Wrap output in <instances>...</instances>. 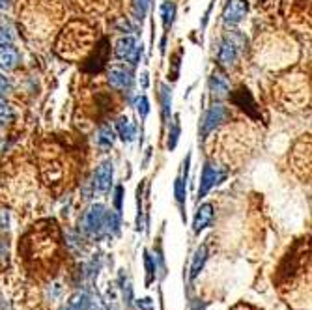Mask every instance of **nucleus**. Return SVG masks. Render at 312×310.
<instances>
[{"label":"nucleus","instance_id":"obj_1","mask_svg":"<svg viewBox=\"0 0 312 310\" xmlns=\"http://www.w3.org/2000/svg\"><path fill=\"white\" fill-rule=\"evenodd\" d=\"M228 116V110L226 106L222 105V103H213L210 108H208L204 116L200 118V126H198V138L202 142L206 140L208 136L217 129V127L222 124V122L226 120Z\"/></svg>","mask_w":312,"mask_h":310},{"label":"nucleus","instance_id":"obj_2","mask_svg":"<svg viewBox=\"0 0 312 310\" xmlns=\"http://www.w3.org/2000/svg\"><path fill=\"white\" fill-rule=\"evenodd\" d=\"M224 180H226V168L217 164V162L208 161L206 164H204V168H202V176H200L198 200H202L213 187L220 185Z\"/></svg>","mask_w":312,"mask_h":310},{"label":"nucleus","instance_id":"obj_3","mask_svg":"<svg viewBox=\"0 0 312 310\" xmlns=\"http://www.w3.org/2000/svg\"><path fill=\"white\" fill-rule=\"evenodd\" d=\"M106 210L103 204H94L82 217V230L88 236L100 238L101 234H105V220H106Z\"/></svg>","mask_w":312,"mask_h":310},{"label":"nucleus","instance_id":"obj_4","mask_svg":"<svg viewBox=\"0 0 312 310\" xmlns=\"http://www.w3.org/2000/svg\"><path fill=\"white\" fill-rule=\"evenodd\" d=\"M114 54L120 60H126L129 66H138L142 58V45L136 43L135 38L131 36H124L116 42V47H114Z\"/></svg>","mask_w":312,"mask_h":310},{"label":"nucleus","instance_id":"obj_5","mask_svg":"<svg viewBox=\"0 0 312 310\" xmlns=\"http://www.w3.org/2000/svg\"><path fill=\"white\" fill-rule=\"evenodd\" d=\"M243 36L240 34H232V36H226L222 43H220L219 47V54H217V60H219L220 66H224V68H230V66H234L238 56H240V47L243 45Z\"/></svg>","mask_w":312,"mask_h":310},{"label":"nucleus","instance_id":"obj_6","mask_svg":"<svg viewBox=\"0 0 312 310\" xmlns=\"http://www.w3.org/2000/svg\"><path fill=\"white\" fill-rule=\"evenodd\" d=\"M106 78H108V84L112 86L114 90H120V92H129L135 84L133 71L126 68V66H112L108 70Z\"/></svg>","mask_w":312,"mask_h":310},{"label":"nucleus","instance_id":"obj_7","mask_svg":"<svg viewBox=\"0 0 312 310\" xmlns=\"http://www.w3.org/2000/svg\"><path fill=\"white\" fill-rule=\"evenodd\" d=\"M112 178H114V162L110 159H106L94 172V182H92L94 189L98 190V192H101V194L108 192L110 187H112Z\"/></svg>","mask_w":312,"mask_h":310},{"label":"nucleus","instance_id":"obj_8","mask_svg":"<svg viewBox=\"0 0 312 310\" xmlns=\"http://www.w3.org/2000/svg\"><path fill=\"white\" fill-rule=\"evenodd\" d=\"M248 12L247 0H226L222 10V21L226 24H240Z\"/></svg>","mask_w":312,"mask_h":310},{"label":"nucleus","instance_id":"obj_9","mask_svg":"<svg viewBox=\"0 0 312 310\" xmlns=\"http://www.w3.org/2000/svg\"><path fill=\"white\" fill-rule=\"evenodd\" d=\"M21 62V54L14 43H0V70L12 71Z\"/></svg>","mask_w":312,"mask_h":310},{"label":"nucleus","instance_id":"obj_10","mask_svg":"<svg viewBox=\"0 0 312 310\" xmlns=\"http://www.w3.org/2000/svg\"><path fill=\"white\" fill-rule=\"evenodd\" d=\"M213 215H215V212H213V206L210 202L200 206L198 210H196V213H194V220H192L194 234H200L202 230H206L208 226H212Z\"/></svg>","mask_w":312,"mask_h":310},{"label":"nucleus","instance_id":"obj_11","mask_svg":"<svg viewBox=\"0 0 312 310\" xmlns=\"http://www.w3.org/2000/svg\"><path fill=\"white\" fill-rule=\"evenodd\" d=\"M210 92H212L213 98L222 99L226 98L228 92H230V82H228V77L220 71H213L212 77H210Z\"/></svg>","mask_w":312,"mask_h":310},{"label":"nucleus","instance_id":"obj_12","mask_svg":"<svg viewBox=\"0 0 312 310\" xmlns=\"http://www.w3.org/2000/svg\"><path fill=\"white\" fill-rule=\"evenodd\" d=\"M116 131H118V136H120L126 144H131V142L135 140L136 127L133 122L129 120L128 116H120V118L116 120Z\"/></svg>","mask_w":312,"mask_h":310},{"label":"nucleus","instance_id":"obj_13","mask_svg":"<svg viewBox=\"0 0 312 310\" xmlns=\"http://www.w3.org/2000/svg\"><path fill=\"white\" fill-rule=\"evenodd\" d=\"M159 101H161V118H163V124H168L172 114V90L168 84H161L159 86Z\"/></svg>","mask_w":312,"mask_h":310},{"label":"nucleus","instance_id":"obj_14","mask_svg":"<svg viewBox=\"0 0 312 310\" xmlns=\"http://www.w3.org/2000/svg\"><path fill=\"white\" fill-rule=\"evenodd\" d=\"M114 142H116V133H114L112 127H110V126L100 127L98 136H96V144H98V146H100L103 152H106V150L112 148Z\"/></svg>","mask_w":312,"mask_h":310},{"label":"nucleus","instance_id":"obj_15","mask_svg":"<svg viewBox=\"0 0 312 310\" xmlns=\"http://www.w3.org/2000/svg\"><path fill=\"white\" fill-rule=\"evenodd\" d=\"M208 260V247L206 245H200L194 252V258H192L191 264V278H196L200 275V271L204 269V264Z\"/></svg>","mask_w":312,"mask_h":310},{"label":"nucleus","instance_id":"obj_16","mask_svg":"<svg viewBox=\"0 0 312 310\" xmlns=\"http://www.w3.org/2000/svg\"><path fill=\"white\" fill-rule=\"evenodd\" d=\"M174 196H176L178 206H180V210H182V213H184L185 198H187V180H185L182 174L174 180Z\"/></svg>","mask_w":312,"mask_h":310},{"label":"nucleus","instance_id":"obj_17","mask_svg":"<svg viewBox=\"0 0 312 310\" xmlns=\"http://www.w3.org/2000/svg\"><path fill=\"white\" fill-rule=\"evenodd\" d=\"M161 17H163L164 28L168 30L174 24V19H176V4L174 2H164L161 6Z\"/></svg>","mask_w":312,"mask_h":310},{"label":"nucleus","instance_id":"obj_18","mask_svg":"<svg viewBox=\"0 0 312 310\" xmlns=\"http://www.w3.org/2000/svg\"><path fill=\"white\" fill-rule=\"evenodd\" d=\"M150 2L152 0H133V17H135V21H144V17L148 14Z\"/></svg>","mask_w":312,"mask_h":310},{"label":"nucleus","instance_id":"obj_19","mask_svg":"<svg viewBox=\"0 0 312 310\" xmlns=\"http://www.w3.org/2000/svg\"><path fill=\"white\" fill-rule=\"evenodd\" d=\"M14 28L10 26V22L4 17H0V43H14Z\"/></svg>","mask_w":312,"mask_h":310},{"label":"nucleus","instance_id":"obj_20","mask_svg":"<svg viewBox=\"0 0 312 310\" xmlns=\"http://www.w3.org/2000/svg\"><path fill=\"white\" fill-rule=\"evenodd\" d=\"M180 133H182V126H180V120H174L170 126V131H168V142H166V146L168 150H174L178 146V140H180Z\"/></svg>","mask_w":312,"mask_h":310},{"label":"nucleus","instance_id":"obj_21","mask_svg":"<svg viewBox=\"0 0 312 310\" xmlns=\"http://www.w3.org/2000/svg\"><path fill=\"white\" fill-rule=\"evenodd\" d=\"M14 108L6 101V98H0V124H8L14 120Z\"/></svg>","mask_w":312,"mask_h":310},{"label":"nucleus","instance_id":"obj_22","mask_svg":"<svg viewBox=\"0 0 312 310\" xmlns=\"http://www.w3.org/2000/svg\"><path fill=\"white\" fill-rule=\"evenodd\" d=\"M135 108L136 112H138V116H140V120H146V116H148L150 112V101L146 96H138V98L135 99Z\"/></svg>","mask_w":312,"mask_h":310},{"label":"nucleus","instance_id":"obj_23","mask_svg":"<svg viewBox=\"0 0 312 310\" xmlns=\"http://www.w3.org/2000/svg\"><path fill=\"white\" fill-rule=\"evenodd\" d=\"M122 200H124V185H116L114 189V208L116 212H122Z\"/></svg>","mask_w":312,"mask_h":310},{"label":"nucleus","instance_id":"obj_24","mask_svg":"<svg viewBox=\"0 0 312 310\" xmlns=\"http://www.w3.org/2000/svg\"><path fill=\"white\" fill-rule=\"evenodd\" d=\"M10 88H12V84H10V78L4 77V75L0 73V98H6V94L10 92Z\"/></svg>","mask_w":312,"mask_h":310},{"label":"nucleus","instance_id":"obj_25","mask_svg":"<svg viewBox=\"0 0 312 310\" xmlns=\"http://www.w3.org/2000/svg\"><path fill=\"white\" fill-rule=\"evenodd\" d=\"M146 269H148V282H152L156 276V264L152 262V256L148 252H146Z\"/></svg>","mask_w":312,"mask_h":310},{"label":"nucleus","instance_id":"obj_26","mask_svg":"<svg viewBox=\"0 0 312 310\" xmlns=\"http://www.w3.org/2000/svg\"><path fill=\"white\" fill-rule=\"evenodd\" d=\"M12 2H14V0H0V10H2V12L10 10V8H12Z\"/></svg>","mask_w":312,"mask_h":310},{"label":"nucleus","instance_id":"obj_27","mask_svg":"<svg viewBox=\"0 0 312 310\" xmlns=\"http://www.w3.org/2000/svg\"><path fill=\"white\" fill-rule=\"evenodd\" d=\"M140 77H142V86L146 88V86H148V75H146V73H142Z\"/></svg>","mask_w":312,"mask_h":310},{"label":"nucleus","instance_id":"obj_28","mask_svg":"<svg viewBox=\"0 0 312 310\" xmlns=\"http://www.w3.org/2000/svg\"><path fill=\"white\" fill-rule=\"evenodd\" d=\"M0 144H2V138H0Z\"/></svg>","mask_w":312,"mask_h":310}]
</instances>
